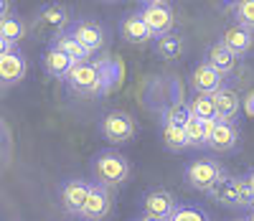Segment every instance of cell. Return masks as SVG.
I'll list each match as a JSON object with an SVG mask.
<instances>
[{"mask_svg": "<svg viewBox=\"0 0 254 221\" xmlns=\"http://www.w3.org/2000/svg\"><path fill=\"white\" fill-rule=\"evenodd\" d=\"M92 178L104 188H117L130 178V160L115 150H102L92 160Z\"/></svg>", "mask_w": 254, "mask_h": 221, "instance_id": "obj_1", "label": "cell"}, {"mask_svg": "<svg viewBox=\"0 0 254 221\" xmlns=\"http://www.w3.org/2000/svg\"><path fill=\"white\" fill-rule=\"evenodd\" d=\"M66 84L74 94H84V97H102L104 94V79H102L97 61L76 64L71 69V74L66 76Z\"/></svg>", "mask_w": 254, "mask_h": 221, "instance_id": "obj_2", "label": "cell"}, {"mask_svg": "<svg viewBox=\"0 0 254 221\" xmlns=\"http://www.w3.org/2000/svg\"><path fill=\"white\" fill-rule=\"evenodd\" d=\"M224 168L216 163V160H208V158H201V160H190L183 170V178L186 183L193 188V191H201V193H211L216 188V183L224 178Z\"/></svg>", "mask_w": 254, "mask_h": 221, "instance_id": "obj_3", "label": "cell"}, {"mask_svg": "<svg viewBox=\"0 0 254 221\" xmlns=\"http://www.w3.org/2000/svg\"><path fill=\"white\" fill-rule=\"evenodd\" d=\"M102 135L104 140H110L112 145H125V143H130L135 138V132H137V125L132 120V115H127V112H110V115H104L102 125Z\"/></svg>", "mask_w": 254, "mask_h": 221, "instance_id": "obj_4", "label": "cell"}, {"mask_svg": "<svg viewBox=\"0 0 254 221\" xmlns=\"http://www.w3.org/2000/svg\"><path fill=\"white\" fill-rule=\"evenodd\" d=\"M69 8L61 5V3H51V5H44L36 15V31L38 33H46L51 38H56L59 33H64V28L69 26Z\"/></svg>", "mask_w": 254, "mask_h": 221, "instance_id": "obj_5", "label": "cell"}, {"mask_svg": "<svg viewBox=\"0 0 254 221\" xmlns=\"http://www.w3.org/2000/svg\"><path fill=\"white\" fill-rule=\"evenodd\" d=\"M208 132V145L214 152H229L239 145V130L234 122H219V120H203Z\"/></svg>", "mask_w": 254, "mask_h": 221, "instance_id": "obj_6", "label": "cell"}, {"mask_svg": "<svg viewBox=\"0 0 254 221\" xmlns=\"http://www.w3.org/2000/svg\"><path fill=\"white\" fill-rule=\"evenodd\" d=\"M92 186L94 183H87L81 178H74V181H66L61 186V204L71 216H79L81 219V211L89 201V193H92Z\"/></svg>", "mask_w": 254, "mask_h": 221, "instance_id": "obj_7", "label": "cell"}, {"mask_svg": "<svg viewBox=\"0 0 254 221\" xmlns=\"http://www.w3.org/2000/svg\"><path fill=\"white\" fill-rule=\"evenodd\" d=\"M26 72H28V64L18 49H3L0 51V79H3V89L18 84L26 76Z\"/></svg>", "mask_w": 254, "mask_h": 221, "instance_id": "obj_8", "label": "cell"}, {"mask_svg": "<svg viewBox=\"0 0 254 221\" xmlns=\"http://www.w3.org/2000/svg\"><path fill=\"white\" fill-rule=\"evenodd\" d=\"M176 206H178L176 196L171 191H165V188H155L150 193H145V198H142V211L147 216L160 219V221L171 219V214L176 211Z\"/></svg>", "mask_w": 254, "mask_h": 221, "instance_id": "obj_9", "label": "cell"}, {"mask_svg": "<svg viewBox=\"0 0 254 221\" xmlns=\"http://www.w3.org/2000/svg\"><path fill=\"white\" fill-rule=\"evenodd\" d=\"M190 86H193L196 94H208L211 97L214 92H219L224 86V74H219L208 61H201L193 69V74H190Z\"/></svg>", "mask_w": 254, "mask_h": 221, "instance_id": "obj_10", "label": "cell"}, {"mask_svg": "<svg viewBox=\"0 0 254 221\" xmlns=\"http://www.w3.org/2000/svg\"><path fill=\"white\" fill-rule=\"evenodd\" d=\"M140 15H142V20L147 23V28L155 33V38L168 36V33L173 31V26H176L173 10L168 8V5H145L140 10Z\"/></svg>", "mask_w": 254, "mask_h": 221, "instance_id": "obj_11", "label": "cell"}, {"mask_svg": "<svg viewBox=\"0 0 254 221\" xmlns=\"http://www.w3.org/2000/svg\"><path fill=\"white\" fill-rule=\"evenodd\" d=\"M211 99H214L219 122H234L237 115H239V109L244 107V99H239V94L234 89H229V86H221L219 92L211 94Z\"/></svg>", "mask_w": 254, "mask_h": 221, "instance_id": "obj_12", "label": "cell"}, {"mask_svg": "<svg viewBox=\"0 0 254 221\" xmlns=\"http://www.w3.org/2000/svg\"><path fill=\"white\" fill-rule=\"evenodd\" d=\"M112 209V201H110V188H104L99 183L92 186V193H89V201L81 211V219L84 221H102L104 216L110 214Z\"/></svg>", "mask_w": 254, "mask_h": 221, "instance_id": "obj_13", "label": "cell"}, {"mask_svg": "<svg viewBox=\"0 0 254 221\" xmlns=\"http://www.w3.org/2000/svg\"><path fill=\"white\" fill-rule=\"evenodd\" d=\"M219 41L224 43L229 51H234L237 56H244V54H249L252 46H254V31H249V28L234 23V26H229V28L221 33Z\"/></svg>", "mask_w": 254, "mask_h": 221, "instance_id": "obj_14", "label": "cell"}, {"mask_svg": "<svg viewBox=\"0 0 254 221\" xmlns=\"http://www.w3.org/2000/svg\"><path fill=\"white\" fill-rule=\"evenodd\" d=\"M69 33H71L79 43H84V46H87L92 54L104 46V28H102L99 23H94V20H76Z\"/></svg>", "mask_w": 254, "mask_h": 221, "instance_id": "obj_15", "label": "cell"}, {"mask_svg": "<svg viewBox=\"0 0 254 221\" xmlns=\"http://www.w3.org/2000/svg\"><path fill=\"white\" fill-rule=\"evenodd\" d=\"M219 206L226 209H242V196H239V186H237V175H224L216 183V188L208 193Z\"/></svg>", "mask_w": 254, "mask_h": 221, "instance_id": "obj_16", "label": "cell"}, {"mask_svg": "<svg viewBox=\"0 0 254 221\" xmlns=\"http://www.w3.org/2000/svg\"><path fill=\"white\" fill-rule=\"evenodd\" d=\"M120 33H122V38H125L127 43H137V46H142V43H147V41L155 38V33L147 28V23L142 20L140 13L127 15V18L122 20V26H120Z\"/></svg>", "mask_w": 254, "mask_h": 221, "instance_id": "obj_17", "label": "cell"}, {"mask_svg": "<svg viewBox=\"0 0 254 221\" xmlns=\"http://www.w3.org/2000/svg\"><path fill=\"white\" fill-rule=\"evenodd\" d=\"M74 66H76V61L71 56H66L64 51H59V49H49L44 54V69L54 79H64V81H66V76L71 74Z\"/></svg>", "mask_w": 254, "mask_h": 221, "instance_id": "obj_18", "label": "cell"}, {"mask_svg": "<svg viewBox=\"0 0 254 221\" xmlns=\"http://www.w3.org/2000/svg\"><path fill=\"white\" fill-rule=\"evenodd\" d=\"M206 61L214 66L219 74H224V76L237 69V54H234V51H229L221 41H216V43H211V46H208V51H206Z\"/></svg>", "mask_w": 254, "mask_h": 221, "instance_id": "obj_19", "label": "cell"}, {"mask_svg": "<svg viewBox=\"0 0 254 221\" xmlns=\"http://www.w3.org/2000/svg\"><path fill=\"white\" fill-rule=\"evenodd\" d=\"M51 49H59V51H64L66 56H71L76 64H81V61H89L92 59V51L84 46V43H79L69 31L66 33H59L56 38H51Z\"/></svg>", "mask_w": 254, "mask_h": 221, "instance_id": "obj_20", "label": "cell"}, {"mask_svg": "<svg viewBox=\"0 0 254 221\" xmlns=\"http://www.w3.org/2000/svg\"><path fill=\"white\" fill-rule=\"evenodd\" d=\"M23 36H26V26L18 15H8V18L0 20V51L15 49Z\"/></svg>", "mask_w": 254, "mask_h": 221, "instance_id": "obj_21", "label": "cell"}, {"mask_svg": "<svg viewBox=\"0 0 254 221\" xmlns=\"http://www.w3.org/2000/svg\"><path fill=\"white\" fill-rule=\"evenodd\" d=\"M97 64H99V72H102V79H104V94H110L112 89H117L122 84V64L115 61V59H102Z\"/></svg>", "mask_w": 254, "mask_h": 221, "instance_id": "obj_22", "label": "cell"}, {"mask_svg": "<svg viewBox=\"0 0 254 221\" xmlns=\"http://www.w3.org/2000/svg\"><path fill=\"white\" fill-rule=\"evenodd\" d=\"M155 54L165 61H173L183 54V38L181 36H173V33H168V36H160L155 41Z\"/></svg>", "mask_w": 254, "mask_h": 221, "instance_id": "obj_23", "label": "cell"}, {"mask_svg": "<svg viewBox=\"0 0 254 221\" xmlns=\"http://www.w3.org/2000/svg\"><path fill=\"white\" fill-rule=\"evenodd\" d=\"M163 143H165L168 150H173V152L190 147L186 127H181V125H163Z\"/></svg>", "mask_w": 254, "mask_h": 221, "instance_id": "obj_24", "label": "cell"}, {"mask_svg": "<svg viewBox=\"0 0 254 221\" xmlns=\"http://www.w3.org/2000/svg\"><path fill=\"white\" fill-rule=\"evenodd\" d=\"M188 109H190V115L198 117V120H216V107H214V99L208 94H196L188 102Z\"/></svg>", "mask_w": 254, "mask_h": 221, "instance_id": "obj_25", "label": "cell"}, {"mask_svg": "<svg viewBox=\"0 0 254 221\" xmlns=\"http://www.w3.org/2000/svg\"><path fill=\"white\" fill-rule=\"evenodd\" d=\"M168 221H211V216L196 204H178Z\"/></svg>", "mask_w": 254, "mask_h": 221, "instance_id": "obj_26", "label": "cell"}, {"mask_svg": "<svg viewBox=\"0 0 254 221\" xmlns=\"http://www.w3.org/2000/svg\"><path fill=\"white\" fill-rule=\"evenodd\" d=\"M186 135H188L190 147H206V145H208L206 122L198 120V117H190V120H188V125H186Z\"/></svg>", "mask_w": 254, "mask_h": 221, "instance_id": "obj_27", "label": "cell"}, {"mask_svg": "<svg viewBox=\"0 0 254 221\" xmlns=\"http://www.w3.org/2000/svg\"><path fill=\"white\" fill-rule=\"evenodd\" d=\"M231 13H234V20L239 26L254 31V0H237L231 5Z\"/></svg>", "mask_w": 254, "mask_h": 221, "instance_id": "obj_28", "label": "cell"}, {"mask_svg": "<svg viewBox=\"0 0 254 221\" xmlns=\"http://www.w3.org/2000/svg\"><path fill=\"white\" fill-rule=\"evenodd\" d=\"M244 109H247V115H249V117H254V92L247 94V99H244Z\"/></svg>", "mask_w": 254, "mask_h": 221, "instance_id": "obj_29", "label": "cell"}, {"mask_svg": "<svg viewBox=\"0 0 254 221\" xmlns=\"http://www.w3.org/2000/svg\"><path fill=\"white\" fill-rule=\"evenodd\" d=\"M142 5H168V0H140Z\"/></svg>", "mask_w": 254, "mask_h": 221, "instance_id": "obj_30", "label": "cell"}, {"mask_svg": "<svg viewBox=\"0 0 254 221\" xmlns=\"http://www.w3.org/2000/svg\"><path fill=\"white\" fill-rule=\"evenodd\" d=\"M8 15H13L10 13V0H3V18H8Z\"/></svg>", "mask_w": 254, "mask_h": 221, "instance_id": "obj_31", "label": "cell"}, {"mask_svg": "<svg viewBox=\"0 0 254 221\" xmlns=\"http://www.w3.org/2000/svg\"><path fill=\"white\" fill-rule=\"evenodd\" d=\"M247 181H249V186H252V191H254V170L247 173Z\"/></svg>", "mask_w": 254, "mask_h": 221, "instance_id": "obj_32", "label": "cell"}, {"mask_svg": "<svg viewBox=\"0 0 254 221\" xmlns=\"http://www.w3.org/2000/svg\"><path fill=\"white\" fill-rule=\"evenodd\" d=\"M137 221H160V219H155V216H147V214H142Z\"/></svg>", "mask_w": 254, "mask_h": 221, "instance_id": "obj_33", "label": "cell"}, {"mask_svg": "<svg viewBox=\"0 0 254 221\" xmlns=\"http://www.w3.org/2000/svg\"><path fill=\"white\" fill-rule=\"evenodd\" d=\"M247 221H254V209L249 211V216H247Z\"/></svg>", "mask_w": 254, "mask_h": 221, "instance_id": "obj_34", "label": "cell"}, {"mask_svg": "<svg viewBox=\"0 0 254 221\" xmlns=\"http://www.w3.org/2000/svg\"><path fill=\"white\" fill-rule=\"evenodd\" d=\"M104 3H115V0H104Z\"/></svg>", "mask_w": 254, "mask_h": 221, "instance_id": "obj_35", "label": "cell"}, {"mask_svg": "<svg viewBox=\"0 0 254 221\" xmlns=\"http://www.w3.org/2000/svg\"><path fill=\"white\" fill-rule=\"evenodd\" d=\"M234 221H247V219H234Z\"/></svg>", "mask_w": 254, "mask_h": 221, "instance_id": "obj_36", "label": "cell"}, {"mask_svg": "<svg viewBox=\"0 0 254 221\" xmlns=\"http://www.w3.org/2000/svg\"><path fill=\"white\" fill-rule=\"evenodd\" d=\"M226 3H229V0H226Z\"/></svg>", "mask_w": 254, "mask_h": 221, "instance_id": "obj_37", "label": "cell"}]
</instances>
